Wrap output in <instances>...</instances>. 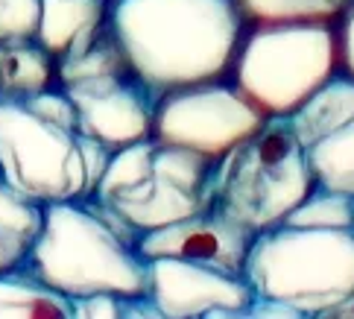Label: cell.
Returning <instances> with one entry per match:
<instances>
[{
    "label": "cell",
    "instance_id": "cell-1",
    "mask_svg": "<svg viewBox=\"0 0 354 319\" xmlns=\"http://www.w3.org/2000/svg\"><path fill=\"white\" fill-rule=\"evenodd\" d=\"M106 21L156 100L229 76L249 30L234 0H109Z\"/></svg>",
    "mask_w": 354,
    "mask_h": 319
},
{
    "label": "cell",
    "instance_id": "cell-2",
    "mask_svg": "<svg viewBox=\"0 0 354 319\" xmlns=\"http://www.w3.org/2000/svg\"><path fill=\"white\" fill-rule=\"evenodd\" d=\"M141 232L94 197L44 206L41 232L24 270L62 296H147L149 261L138 249Z\"/></svg>",
    "mask_w": 354,
    "mask_h": 319
},
{
    "label": "cell",
    "instance_id": "cell-3",
    "mask_svg": "<svg viewBox=\"0 0 354 319\" xmlns=\"http://www.w3.org/2000/svg\"><path fill=\"white\" fill-rule=\"evenodd\" d=\"M111 156L115 149L80 129L59 88L0 97V176L24 199L50 206L91 197Z\"/></svg>",
    "mask_w": 354,
    "mask_h": 319
},
{
    "label": "cell",
    "instance_id": "cell-4",
    "mask_svg": "<svg viewBox=\"0 0 354 319\" xmlns=\"http://www.w3.org/2000/svg\"><path fill=\"white\" fill-rule=\"evenodd\" d=\"M313 185L316 176L290 118H267L217 161L211 208L258 235L281 223Z\"/></svg>",
    "mask_w": 354,
    "mask_h": 319
},
{
    "label": "cell",
    "instance_id": "cell-5",
    "mask_svg": "<svg viewBox=\"0 0 354 319\" xmlns=\"http://www.w3.org/2000/svg\"><path fill=\"white\" fill-rule=\"evenodd\" d=\"M214 167L202 152L144 138L115 149L91 197L144 235L211 208Z\"/></svg>",
    "mask_w": 354,
    "mask_h": 319
},
{
    "label": "cell",
    "instance_id": "cell-6",
    "mask_svg": "<svg viewBox=\"0 0 354 319\" xmlns=\"http://www.w3.org/2000/svg\"><path fill=\"white\" fill-rule=\"evenodd\" d=\"M243 275L255 296L281 299L305 319L322 316L354 290V228H263Z\"/></svg>",
    "mask_w": 354,
    "mask_h": 319
},
{
    "label": "cell",
    "instance_id": "cell-7",
    "mask_svg": "<svg viewBox=\"0 0 354 319\" xmlns=\"http://www.w3.org/2000/svg\"><path fill=\"white\" fill-rule=\"evenodd\" d=\"M334 73V24H261L246 30L229 80L267 118H287Z\"/></svg>",
    "mask_w": 354,
    "mask_h": 319
},
{
    "label": "cell",
    "instance_id": "cell-8",
    "mask_svg": "<svg viewBox=\"0 0 354 319\" xmlns=\"http://www.w3.org/2000/svg\"><path fill=\"white\" fill-rule=\"evenodd\" d=\"M263 120L267 114L229 76H223L161 94L156 103L153 138L220 161Z\"/></svg>",
    "mask_w": 354,
    "mask_h": 319
},
{
    "label": "cell",
    "instance_id": "cell-9",
    "mask_svg": "<svg viewBox=\"0 0 354 319\" xmlns=\"http://www.w3.org/2000/svg\"><path fill=\"white\" fill-rule=\"evenodd\" d=\"M299 144L319 185L354 194V80L334 73L293 114Z\"/></svg>",
    "mask_w": 354,
    "mask_h": 319
},
{
    "label": "cell",
    "instance_id": "cell-10",
    "mask_svg": "<svg viewBox=\"0 0 354 319\" xmlns=\"http://www.w3.org/2000/svg\"><path fill=\"white\" fill-rule=\"evenodd\" d=\"M77 111L80 129L106 144L109 149L129 147L144 138H153L156 103L153 91L138 80L135 71L106 73L94 80L59 85Z\"/></svg>",
    "mask_w": 354,
    "mask_h": 319
},
{
    "label": "cell",
    "instance_id": "cell-11",
    "mask_svg": "<svg viewBox=\"0 0 354 319\" xmlns=\"http://www.w3.org/2000/svg\"><path fill=\"white\" fill-rule=\"evenodd\" d=\"M149 299L161 316H246L255 290L246 275L179 258H149Z\"/></svg>",
    "mask_w": 354,
    "mask_h": 319
},
{
    "label": "cell",
    "instance_id": "cell-12",
    "mask_svg": "<svg viewBox=\"0 0 354 319\" xmlns=\"http://www.w3.org/2000/svg\"><path fill=\"white\" fill-rule=\"evenodd\" d=\"M255 240V232L246 226L234 223L214 208H205L199 214L182 217L176 223L158 226L153 232L141 235V255L149 258H179L202 266H214L223 273L243 275V264L249 246Z\"/></svg>",
    "mask_w": 354,
    "mask_h": 319
},
{
    "label": "cell",
    "instance_id": "cell-13",
    "mask_svg": "<svg viewBox=\"0 0 354 319\" xmlns=\"http://www.w3.org/2000/svg\"><path fill=\"white\" fill-rule=\"evenodd\" d=\"M109 0H39V42L53 59L82 47L106 24Z\"/></svg>",
    "mask_w": 354,
    "mask_h": 319
},
{
    "label": "cell",
    "instance_id": "cell-14",
    "mask_svg": "<svg viewBox=\"0 0 354 319\" xmlns=\"http://www.w3.org/2000/svg\"><path fill=\"white\" fill-rule=\"evenodd\" d=\"M56 88V59L35 38L0 42V97H32Z\"/></svg>",
    "mask_w": 354,
    "mask_h": 319
},
{
    "label": "cell",
    "instance_id": "cell-15",
    "mask_svg": "<svg viewBox=\"0 0 354 319\" xmlns=\"http://www.w3.org/2000/svg\"><path fill=\"white\" fill-rule=\"evenodd\" d=\"M44 206L24 199L0 176V273L24 264L30 246L41 232Z\"/></svg>",
    "mask_w": 354,
    "mask_h": 319
},
{
    "label": "cell",
    "instance_id": "cell-16",
    "mask_svg": "<svg viewBox=\"0 0 354 319\" xmlns=\"http://www.w3.org/2000/svg\"><path fill=\"white\" fill-rule=\"evenodd\" d=\"M0 316H71V299L41 284L24 266L0 273Z\"/></svg>",
    "mask_w": 354,
    "mask_h": 319
},
{
    "label": "cell",
    "instance_id": "cell-17",
    "mask_svg": "<svg viewBox=\"0 0 354 319\" xmlns=\"http://www.w3.org/2000/svg\"><path fill=\"white\" fill-rule=\"evenodd\" d=\"M246 27L261 24H334L348 0H234Z\"/></svg>",
    "mask_w": 354,
    "mask_h": 319
},
{
    "label": "cell",
    "instance_id": "cell-18",
    "mask_svg": "<svg viewBox=\"0 0 354 319\" xmlns=\"http://www.w3.org/2000/svg\"><path fill=\"white\" fill-rule=\"evenodd\" d=\"M281 223L296 228H354V194L316 182Z\"/></svg>",
    "mask_w": 354,
    "mask_h": 319
},
{
    "label": "cell",
    "instance_id": "cell-19",
    "mask_svg": "<svg viewBox=\"0 0 354 319\" xmlns=\"http://www.w3.org/2000/svg\"><path fill=\"white\" fill-rule=\"evenodd\" d=\"M73 319H111V316H161L156 302L147 296H118V293H91L71 299Z\"/></svg>",
    "mask_w": 354,
    "mask_h": 319
},
{
    "label": "cell",
    "instance_id": "cell-20",
    "mask_svg": "<svg viewBox=\"0 0 354 319\" xmlns=\"http://www.w3.org/2000/svg\"><path fill=\"white\" fill-rule=\"evenodd\" d=\"M39 30V0H0V42L35 38Z\"/></svg>",
    "mask_w": 354,
    "mask_h": 319
},
{
    "label": "cell",
    "instance_id": "cell-21",
    "mask_svg": "<svg viewBox=\"0 0 354 319\" xmlns=\"http://www.w3.org/2000/svg\"><path fill=\"white\" fill-rule=\"evenodd\" d=\"M337 30V71L354 80V0L343 9V15L334 21Z\"/></svg>",
    "mask_w": 354,
    "mask_h": 319
},
{
    "label": "cell",
    "instance_id": "cell-22",
    "mask_svg": "<svg viewBox=\"0 0 354 319\" xmlns=\"http://www.w3.org/2000/svg\"><path fill=\"white\" fill-rule=\"evenodd\" d=\"M246 316H287V319H305L293 304H287L281 299H270V296H255L252 304L246 308Z\"/></svg>",
    "mask_w": 354,
    "mask_h": 319
},
{
    "label": "cell",
    "instance_id": "cell-23",
    "mask_svg": "<svg viewBox=\"0 0 354 319\" xmlns=\"http://www.w3.org/2000/svg\"><path fill=\"white\" fill-rule=\"evenodd\" d=\"M322 316H328V319H354V290L346 299H339L331 311H325Z\"/></svg>",
    "mask_w": 354,
    "mask_h": 319
}]
</instances>
